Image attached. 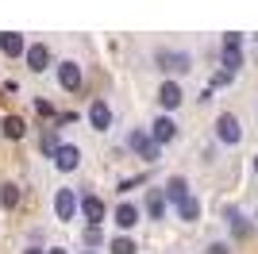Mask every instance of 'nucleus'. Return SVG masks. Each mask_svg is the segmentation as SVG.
Masks as SVG:
<instances>
[{"mask_svg": "<svg viewBox=\"0 0 258 254\" xmlns=\"http://www.w3.org/2000/svg\"><path fill=\"white\" fill-rule=\"evenodd\" d=\"M127 147L135 150L143 162H158V154H162V147L151 139V131H131V135H127Z\"/></svg>", "mask_w": 258, "mask_h": 254, "instance_id": "f257e3e1", "label": "nucleus"}, {"mask_svg": "<svg viewBox=\"0 0 258 254\" xmlns=\"http://www.w3.org/2000/svg\"><path fill=\"white\" fill-rule=\"evenodd\" d=\"M154 62H158V70H166V74H189L193 58H189L185 50H158Z\"/></svg>", "mask_w": 258, "mask_h": 254, "instance_id": "f03ea898", "label": "nucleus"}, {"mask_svg": "<svg viewBox=\"0 0 258 254\" xmlns=\"http://www.w3.org/2000/svg\"><path fill=\"white\" fill-rule=\"evenodd\" d=\"M216 135H220V143H227V147H235L239 139H243V127H239V119L231 116V112H224V116L216 119Z\"/></svg>", "mask_w": 258, "mask_h": 254, "instance_id": "7ed1b4c3", "label": "nucleus"}, {"mask_svg": "<svg viewBox=\"0 0 258 254\" xmlns=\"http://www.w3.org/2000/svg\"><path fill=\"white\" fill-rule=\"evenodd\" d=\"M54 166L62 169V173L77 169V166H81V150H77L74 143H66V147H58V150H54Z\"/></svg>", "mask_w": 258, "mask_h": 254, "instance_id": "20e7f679", "label": "nucleus"}, {"mask_svg": "<svg viewBox=\"0 0 258 254\" xmlns=\"http://www.w3.org/2000/svg\"><path fill=\"white\" fill-rule=\"evenodd\" d=\"M54 212H58V220H74V212H77L74 189H58L54 193Z\"/></svg>", "mask_w": 258, "mask_h": 254, "instance_id": "39448f33", "label": "nucleus"}, {"mask_svg": "<svg viewBox=\"0 0 258 254\" xmlns=\"http://www.w3.org/2000/svg\"><path fill=\"white\" fill-rule=\"evenodd\" d=\"M27 66H31V74H43L46 66H50V50H46L43 42H31V46H27Z\"/></svg>", "mask_w": 258, "mask_h": 254, "instance_id": "423d86ee", "label": "nucleus"}, {"mask_svg": "<svg viewBox=\"0 0 258 254\" xmlns=\"http://www.w3.org/2000/svg\"><path fill=\"white\" fill-rule=\"evenodd\" d=\"M181 100H185V96H181V85H177V81H162V89H158V104L166 108V112H173Z\"/></svg>", "mask_w": 258, "mask_h": 254, "instance_id": "0eeeda50", "label": "nucleus"}, {"mask_svg": "<svg viewBox=\"0 0 258 254\" xmlns=\"http://www.w3.org/2000/svg\"><path fill=\"white\" fill-rule=\"evenodd\" d=\"M81 212H85L89 227H97V223L104 220V201H100V197H93V193H85V197H81Z\"/></svg>", "mask_w": 258, "mask_h": 254, "instance_id": "6e6552de", "label": "nucleus"}, {"mask_svg": "<svg viewBox=\"0 0 258 254\" xmlns=\"http://www.w3.org/2000/svg\"><path fill=\"white\" fill-rule=\"evenodd\" d=\"M89 123H93V131H108V127H112V108H108L104 100H93V108H89Z\"/></svg>", "mask_w": 258, "mask_h": 254, "instance_id": "1a4fd4ad", "label": "nucleus"}, {"mask_svg": "<svg viewBox=\"0 0 258 254\" xmlns=\"http://www.w3.org/2000/svg\"><path fill=\"white\" fill-rule=\"evenodd\" d=\"M58 85L70 89V93H77V89H81V70H77L74 62H62L58 66Z\"/></svg>", "mask_w": 258, "mask_h": 254, "instance_id": "9d476101", "label": "nucleus"}, {"mask_svg": "<svg viewBox=\"0 0 258 254\" xmlns=\"http://www.w3.org/2000/svg\"><path fill=\"white\" fill-rule=\"evenodd\" d=\"M173 135H177V123H173L170 116H158V119H154V127H151V139L158 143V147H162V143H170Z\"/></svg>", "mask_w": 258, "mask_h": 254, "instance_id": "9b49d317", "label": "nucleus"}, {"mask_svg": "<svg viewBox=\"0 0 258 254\" xmlns=\"http://www.w3.org/2000/svg\"><path fill=\"white\" fill-rule=\"evenodd\" d=\"M162 197L173 201V204H181L185 197H189V181H185V177H170V181H166V189H162Z\"/></svg>", "mask_w": 258, "mask_h": 254, "instance_id": "f8f14e48", "label": "nucleus"}, {"mask_svg": "<svg viewBox=\"0 0 258 254\" xmlns=\"http://www.w3.org/2000/svg\"><path fill=\"white\" fill-rule=\"evenodd\" d=\"M135 223H139V208L123 201V204H119V208H116V227H119V231H131Z\"/></svg>", "mask_w": 258, "mask_h": 254, "instance_id": "ddd939ff", "label": "nucleus"}, {"mask_svg": "<svg viewBox=\"0 0 258 254\" xmlns=\"http://www.w3.org/2000/svg\"><path fill=\"white\" fill-rule=\"evenodd\" d=\"M0 50L8 54V58H20V54L27 50V42H23V35H16V31H4V35H0Z\"/></svg>", "mask_w": 258, "mask_h": 254, "instance_id": "4468645a", "label": "nucleus"}, {"mask_svg": "<svg viewBox=\"0 0 258 254\" xmlns=\"http://www.w3.org/2000/svg\"><path fill=\"white\" fill-rule=\"evenodd\" d=\"M0 131H4L8 139H23V135H27V123H23L20 116H4V119H0Z\"/></svg>", "mask_w": 258, "mask_h": 254, "instance_id": "2eb2a0df", "label": "nucleus"}, {"mask_svg": "<svg viewBox=\"0 0 258 254\" xmlns=\"http://www.w3.org/2000/svg\"><path fill=\"white\" fill-rule=\"evenodd\" d=\"M177 216H181L185 223H197L201 220V201H197V197H185V201L177 204Z\"/></svg>", "mask_w": 258, "mask_h": 254, "instance_id": "dca6fc26", "label": "nucleus"}, {"mask_svg": "<svg viewBox=\"0 0 258 254\" xmlns=\"http://www.w3.org/2000/svg\"><path fill=\"white\" fill-rule=\"evenodd\" d=\"M220 62H224V74H235L239 66H243V54H239V46H224Z\"/></svg>", "mask_w": 258, "mask_h": 254, "instance_id": "f3484780", "label": "nucleus"}, {"mask_svg": "<svg viewBox=\"0 0 258 254\" xmlns=\"http://www.w3.org/2000/svg\"><path fill=\"white\" fill-rule=\"evenodd\" d=\"M147 212H151L154 220H162V212H166V197H162V189H151V193H147Z\"/></svg>", "mask_w": 258, "mask_h": 254, "instance_id": "a211bd4d", "label": "nucleus"}, {"mask_svg": "<svg viewBox=\"0 0 258 254\" xmlns=\"http://www.w3.org/2000/svg\"><path fill=\"white\" fill-rule=\"evenodd\" d=\"M0 204H4V208H16V204H20V185L4 181V185H0Z\"/></svg>", "mask_w": 258, "mask_h": 254, "instance_id": "6ab92c4d", "label": "nucleus"}, {"mask_svg": "<svg viewBox=\"0 0 258 254\" xmlns=\"http://www.w3.org/2000/svg\"><path fill=\"white\" fill-rule=\"evenodd\" d=\"M108 250H112V254H135V250H139V246L131 243L127 235H119V239H112V246H108Z\"/></svg>", "mask_w": 258, "mask_h": 254, "instance_id": "aec40b11", "label": "nucleus"}, {"mask_svg": "<svg viewBox=\"0 0 258 254\" xmlns=\"http://www.w3.org/2000/svg\"><path fill=\"white\" fill-rule=\"evenodd\" d=\"M227 220L235 223V235H250V223L243 220V216H239V212H227Z\"/></svg>", "mask_w": 258, "mask_h": 254, "instance_id": "412c9836", "label": "nucleus"}, {"mask_svg": "<svg viewBox=\"0 0 258 254\" xmlns=\"http://www.w3.org/2000/svg\"><path fill=\"white\" fill-rule=\"evenodd\" d=\"M43 150H46V154L58 150V135H54V131H46V135H43Z\"/></svg>", "mask_w": 258, "mask_h": 254, "instance_id": "4be33fe9", "label": "nucleus"}, {"mask_svg": "<svg viewBox=\"0 0 258 254\" xmlns=\"http://www.w3.org/2000/svg\"><path fill=\"white\" fill-rule=\"evenodd\" d=\"M100 239H104V235H100V227H85V243H89V246H97Z\"/></svg>", "mask_w": 258, "mask_h": 254, "instance_id": "5701e85b", "label": "nucleus"}, {"mask_svg": "<svg viewBox=\"0 0 258 254\" xmlns=\"http://www.w3.org/2000/svg\"><path fill=\"white\" fill-rule=\"evenodd\" d=\"M239 42H243V35H235V31L224 35V46H239Z\"/></svg>", "mask_w": 258, "mask_h": 254, "instance_id": "b1692460", "label": "nucleus"}, {"mask_svg": "<svg viewBox=\"0 0 258 254\" xmlns=\"http://www.w3.org/2000/svg\"><path fill=\"white\" fill-rule=\"evenodd\" d=\"M143 177H127V181H119V193H127V189H135V185H139Z\"/></svg>", "mask_w": 258, "mask_h": 254, "instance_id": "393cba45", "label": "nucleus"}, {"mask_svg": "<svg viewBox=\"0 0 258 254\" xmlns=\"http://www.w3.org/2000/svg\"><path fill=\"white\" fill-rule=\"evenodd\" d=\"M208 254H231V250H227V243H212V246H208Z\"/></svg>", "mask_w": 258, "mask_h": 254, "instance_id": "a878e982", "label": "nucleus"}, {"mask_svg": "<svg viewBox=\"0 0 258 254\" xmlns=\"http://www.w3.org/2000/svg\"><path fill=\"white\" fill-rule=\"evenodd\" d=\"M27 254H46V250H27Z\"/></svg>", "mask_w": 258, "mask_h": 254, "instance_id": "bb28decb", "label": "nucleus"}, {"mask_svg": "<svg viewBox=\"0 0 258 254\" xmlns=\"http://www.w3.org/2000/svg\"><path fill=\"white\" fill-rule=\"evenodd\" d=\"M46 254H66V250H46Z\"/></svg>", "mask_w": 258, "mask_h": 254, "instance_id": "cd10ccee", "label": "nucleus"}, {"mask_svg": "<svg viewBox=\"0 0 258 254\" xmlns=\"http://www.w3.org/2000/svg\"><path fill=\"white\" fill-rule=\"evenodd\" d=\"M254 169H258V158H254Z\"/></svg>", "mask_w": 258, "mask_h": 254, "instance_id": "c85d7f7f", "label": "nucleus"}, {"mask_svg": "<svg viewBox=\"0 0 258 254\" xmlns=\"http://www.w3.org/2000/svg\"><path fill=\"white\" fill-rule=\"evenodd\" d=\"M85 254H93V250H85Z\"/></svg>", "mask_w": 258, "mask_h": 254, "instance_id": "c756f323", "label": "nucleus"}]
</instances>
